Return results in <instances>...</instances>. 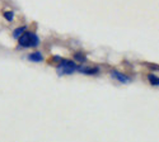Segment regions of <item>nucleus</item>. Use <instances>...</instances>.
Masks as SVG:
<instances>
[{
  "mask_svg": "<svg viewBox=\"0 0 159 142\" xmlns=\"http://www.w3.org/2000/svg\"><path fill=\"white\" fill-rule=\"evenodd\" d=\"M38 42H39L38 37L31 32H24L19 37V45L23 47H34L38 45Z\"/></svg>",
  "mask_w": 159,
  "mask_h": 142,
  "instance_id": "nucleus-1",
  "label": "nucleus"
},
{
  "mask_svg": "<svg viewBox=\"0 0 159 142\" xmlns=\"http://www.w3.org/2000/svg\"><path fill=\"white\" fill-rule=\"evenodd\" d=\"M76 69L78 67H76V65L74 62H71L69 60H62L57 71H59V74H73Z\"/></svg>",
  "mask_w": 159,
  "mask_h": 142,
  "instance_id": "nucleus-2",
  "label": "nucleus"
},
{
  "mask_svg": "<svg viewBox=\"0 0 159 142\" xmlns=\"http://www.w3.org/2000/svg\"><path fill=\"white\" fill-rule=\"evenodd\" d=\"M111 75L115 77V79H117V80H120L121 83H124V84H126V83H130L131 81V79L129 76H126V75H124V74H121V72H118V71H112L111 72Z\"/></svg>",
  "mask_w": 159,
  "mask_h": 142,
  "instance_id": "nucleus-3",
  "label": "nucleus"
},
{
  "mask_svg": "<svg viewBox=\"0 0 159 142\" xmlns=\"http://www.w3.org/2000/svg\"><path fill=\"white\" fill-rule=\"evenodd\" d=\"M28 58H30L31 61H33V62H41L43 57H42L41 52H33V54H31V55L28 56Z\"/></svg>",
  "mask_w": 159,
  "mask_h": 142,
  "instance_id": "nucleus-4",
  "label": "nucleus"
},
{
  "mask_svg": "<svg viewBox=\"0 0 159 142\" xmlns=\"http://www.w3.org/2000/svg\"><path fill=\"white\" fill-rule=\"evenodd\" d=\"M83 74H87V75H93V74H97L98 72V69L97 67H80L79 69Z\"/></svg>",
  "mask_w": 159,
  "mask_h": 142,
  "instance_id": "nucleus-5",
  "label": "nucleus"
},
{
  "mask_svg": "<svg viewBox=\"0 0 159 142\" xmlns=\"http://www.w3.org/2000/svg\"><path fill=\"white\" fill-rule=\"evenodd\" d=\"M148 79H149V81H150L152 85H159V77H157L155 75L149 74L148 75Z\"/></svg>",
  "mask_w": 159,
  "mask_h": 142,
  "instance_id": "nucleus-6",
  "label": "nucleus"
},
{
  "mask_svg": "<svg viewBox=\"0 0 159 142\" xmlns=\"http://www.w3.org/2000/svg\"><path fill=\"white\" fill-rule=\"evenodd\" d=\"M24 31H25V28H24V27L17 28V29L14 31V34H13V36H14L16 38H19V36H20V34H23V33H24Z\"/></svg>",
  "mask_w": 159,
  "mask_h": 142,
  "instance_id": "nucleus-7",
  "label": "nucleus"
},
{
  "mask_svg": "<svg viewBox=\"0 0 159 142\" xmlns=\"http://www.w3.org/2000/svg\"><path fill=\"white\" fill-rule=\"evenodd\" d=\"M4 17H5V19L7 20H13V17H14V14H13V11H5L4 13Z\"/></svg>",
  "mask_w": 159,
  "mask_h": 142,
  "instance_id": "nucleus-8",
  "label": "nucleus"
},
{
  "mask_svg": "<svg viewBox=\"0 0 159 142\" xmlns=\"http://www.w3.org/2000/svg\"><path fill=\"white\" fill-rule=\"evenodd\" d=\"M75 58L80 60V61H83V60H84V57H83V56H80V55H76V56H75Z\"/></svg>",
  "mask_w": 159,
  "mask_h": 142,
  "instance_id": "nucleus-9",
  "label": "nucleus"
}]
</instances>
